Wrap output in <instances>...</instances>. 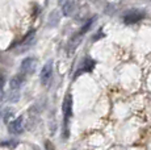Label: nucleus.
I'll list each match as a JSON object with an SVG mask.
<instances>
[{
	"label": "nucleus",
	"instance_id": "obj_6",
	"mask_svg": "<svg viewBox=\"0 0 151 150\" xmlns=\"http://www.w3.org/2000/svg\"><path fill=\"white\" fill-rule=\"evenodd\" d=\"M78 0H65L62 4V13L63 16L66 17H70L72 15H75V12L78 11Z\"/></svg>",
	"mask_w": 151,
	"mask_h": 150
},
{
	"label": "nucleus",
	"instance_id": "obj_3",
	"mask_svg": "<svg viewBox=\"0 0 151 150\" xmlns=\"http://www.w3.org/2000/svg\"><path fill=\"white\" fill-rule=\"evenodd\" d=\"M37 66H38V61L34 57H28V58L22 59L21 65H20V73L25 76H30L34 74V71L37 70Z\"/></svg>",
	"mask_w": 151,
	"mask_h": 150
},
{
	"label": "nucleus",
	"instance_id": "obj_15",
	"mask_svg": "<svg viewBox=\"0 0 151 150\" xmlns=\"http://www.w3.org/2000/svg\"><path fill=\"white\" fill-rule=\"evenodd\" d=\"M12 112H8V113L7 115H5V116H4V121H5V123H8V121H11V117H12Z\"/></svg>",
	"mask_w": 151,
	"mask_h": 150
},
{
	"label": "nucleus",
	"instance_id": "obj_7",
	"mask_svg": "<svg viewBox=\"0 0 151 150\" xmlns=\"http://www.w3.org/2000/svg\"><path fill=\"white\" fill-rule=\"evenodd\" d=\"M95 65H96V62H95L93 59L89 58V57H86V58L83 59V62L80 63V69L76 71L75 78L79 76L80 73H89V71H92L95 69Z\"/></svg>",
	"mask_w": 151,
	"mask_h": 150
},
{
	"label": "nucleus",
	"instance_id": "obj_2",
	"mask_svg": "<svg viewBox=\"0 0 151 150\" xmlns=\"http://www.w3.org/2000/svg\"><path fill=\"white\" fill-rule=\"evenodd\" d=\"M146 16V12L143 9H129L125 12V15L122 16V20L126 25H133V24H137V22L142 21Z\"/></svg>",
	"mask_w": 151,
	"mask_h": 150
},
{
	"label": "nucleus",
	"instance_id": "obj_1",
	"mask_svg": "<svg viewBox=\"0 0 151 150\" xmlns=\"http://www.w3.org/2000/svg\"><path fill=\"white\" fill-rule=\"evenodd\" d=\"M72 95L67 94L63 100L62 112H63V137L67 140L68 138V121L72 116Z\"/></svg>",
	"mask_w": 151,
	"mask_h": 150
},
{
	"label": "nucleus",
	"instance_id": "obj_5",
	"mask_svg": "<svg viewBox=\"0 0 151 150\" xmlns=\"http://www.w3.org/2000/svg\"><path fill=\"white\" fill-rule=\"evenodd\" d=\"M8 132L11 134H21L24 132V117L19 116L17 119L8 124Z\"/></svg>",
	"mask_w": 151,
	"mask_h": 150
},
{
	"label": "nucleus",
	"instance_id": "obj_4",
	"mask_svg": "<svg viewBox=\"0 0 151 150\" xmlns=\"http://www.w3.org/2000/svg\"><path fill=\"white\" fill-rule=\"evenodd\" d=\"M51 76H53V59L47 61V62L43 65L41 74H40V82H41V84L43 87H46V86L50 83Z\"/></svg>",
	"mask_w": 151,
	"mask_h": 150
},
{
	"label": "nucleus",
	"instance_id": "obj_11",
	"mask_svg": "<svg viewBox=\"0 0 151 150\" xmlns=\"http://www.w3.org/2000/svg\"><path fill=\"white\" fill-rule=\"evenodd\" d=\"M96 19H97V17H96V16H93V17H91V19H89V20H87V21L83 24V27L80 28L79 33L82 34V36H84V34H86L87 32H88L89 29H91V27H92V25H93V22L96 21Z\"/></svg>",
	"mask_w": 151,
	"mask_h": 150
},
{
	"label": "nucleus",
	"instance_id": "obj_16",
	"mask_svg": "<svg viewBox=\"0 0 151 150\" xmlns=\"http://www.w3.org/2000/svg\"><path fill=\"white\" fill-rule=\"evenodd\" d=\"M0 117H1V112H0Z\"/></svg>",
	"mask_w": 151,
	"mask_h": 150
},
{
	"label": "nucleus",
	"instance_id": "obj_12",
	"mask_svg": "<svg viewBox=\"0 0 151 150\" xmlns=\"http://www.w3.org/2000/svg\"><path fill=\"white\" fill-rule=\"evenodd\" d=\"M17 145V141L14 140H8V141H4V142H0V146H7V148H14Z\"/></svg>",
	"mask_w": 151,
	"mask_h": 150
},
{
	"label": "nucleus",
	"instance_id": "obj_8",
	"mask_svg": "<svg viewBox=\"0 0 151 150\" xmlns=\"http://www.w3.org/2000/svg\"><path fill=\"white\" fill-rule=\"evenodd\" d=\"M25 78H27V76H25V75H22L21 73L17 74V75H14L12 79H11V82H9L11 90H13V91H19L20 88L22 87V84H24Z\"/></svg>",
	"mask_w": 151,
	"mask_h": 150
},
{
	"label": "nucleus",
	"instance_id": "obj_14",
	"mask_svg": "<svg viewBox=\"0 0 151 150\" xmlns=\"http://www.w3.org/2000/svg\"><path fill=\"white\" fill-rule=\"evenodd\" d=\"M4 84H5V79H4V76H1V75H0V92H1Z\"/></svg>",
	"mask_w": 151,
	"mask_h": 150
},
{
	"label": "nucleus",
	"instance_id": "obj_10",
	"mask_svg": "<svg viewBox=\"0 0 151 150\" xmlns=\"http://www.w3.org/2000/svg\"><path fill=\"white\" fill-rule=\"evenodd\" d=\"M59 20H60V13L58 12L57 9H54L53 12L50 13V16H49V25L50 27H57L58 24H59Z\"/></svg>",
	"mask_w": 151,
	"mask_h": 150
},
{
	"label": "nucleus",
	"instance_id": "obj_9",
	"mask_svg": "<svg viewBox=\"0 0 151 150\" xmlns=\"http://www.w3.org/2000/svg\"><path fill=\"white\" fill-rule=\"evenodd\" d=\"M82 38H83V36L78 32V33H75L74 36L70 38V41H68V46H67V51L68 53H74L75 50L78 49V46L80 45V42H82Z\"/></svg>",
	"mask_w": 151,
	"mask_h": 150
},
{
	"label": "nucleus",
	"instance_id": "obj_13",
	"mask_svg": "<svg viewBox=\"0 0 151 150\" xmlns=\"http://www.w3.org/2000/svg\"><path fill=\"white\" fill-rule=\"evenodd\" d=\"M91 1L95 5H97V7H105V5H106L105 0H91Z\"/></svg>",
	"mask_w": 151,
	"mask_h": 150
}]
</instances>
